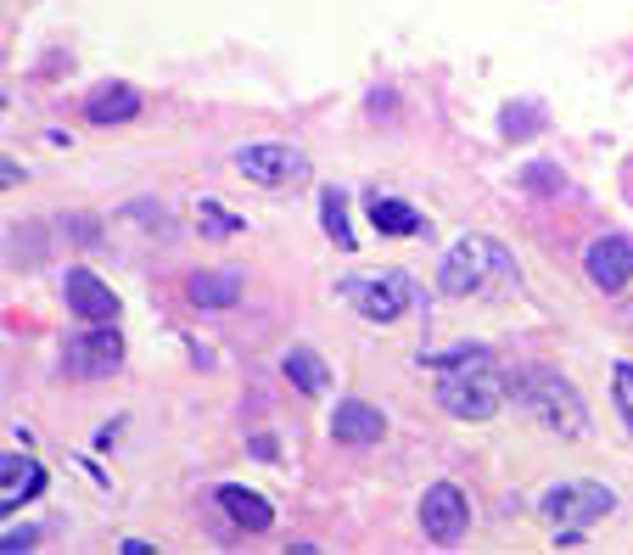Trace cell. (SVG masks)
<instances>
[{"label":"cell","instance_id":"1","mask_svg":"<svg viewBox=\"0 0 633 555\" xmlns=\"http://www.w3.org/2000/svg\"><path fill=\"white\" fill-rule=\"evenodd\" d=\"M505 399H516L533 421H544V427L561 432V438H583V432H589V410L577 399V387L549 365H510L505 370Z\"/></svg>","mask_w":633,"mask_h":555},{"label":"cell","instance_id":"7","mask_svg":"<svg viewBox=\"0 0 633 555\" xmlns=\"http://www.w3.org/2000/svg\"><path fill=\"white\" fill-rule=\"evenodd\" d=\"M124 365V337H118V320L113 326H90L79 337H68L62 348V370H68L73 382H101V376H113Z\"/></svg>","mask_w":633,"mask_h":555},{"label":"cell","instance_id":"5","mask_svg":"<svg viewBox=\"0 0 633 555\" xmlns=\"http://www.w3.org/2000/svg\"><path fill=\"white\" fill-rule=\"evenodd\" d=\"M236 174L253 185H269V191H286V185L309 180V157L286 141H253L236 152Z\"/></svg>","mask_w":633,"mask_h":555},{"label":"cell","instance_id":"11","mask_svg":"<svg viewBox=\"0 0 633 555\" xmlns=\"http://www.w3.org/2000/svg\"><path fill=\"white\" fill-rule=\"evenodd\" d=\"M331 438L348 443V449H365V443H381L387 438V415L365 399H342L331 410Z\"/></svg>","mask_w":633,"mask_h":555},{"label":"cell","instance_id":"15","mask_svg":"<svg viewBox=\"0 0 633 555\" xmlns=\"http://www.w3.org/2000/svg\"><path fill=\"white\" fill-rule=\"evenodd\" d=\"M185 298L197 303V309H236L241 275L236 270H197L191 281H185Z\"/></svg>","mask_w":633,"mask_h":555},{"label":"cell","instance_id":"24","mask_svg":"<svg viewBox=\"0 0 633 555\" xmlns=\"http://www.w3.org/2000/svg\"><path fill=\"white\" fill-rule=\"evenodd\" d=\"M34 539H40L34 527H12V533L0 539V550H6V555H17V550H34Z\"/></svg>","mask_w":633,"mask_h":555},{"label":"cell","instance_id":"12","mask_svg":"<svg viewBox=\"0 0 633 555\" xmlns=\"http://www.w3.org/2000/svg\"><path fill=\"white\" fill-rule=\"evenodd\" d=\"M146 96L135 85H124V79H113V85H96L85 101V118L90 124H129V118H141Z\"/></svg>","mask_w":633,"mask_h":555},{"label":"cell","instance_id":"14","mask_svg":"<svg viewBox=\"0 0 633 555\" xmlns=\"http://www.w3.org/2000/svg\"><path fill=\"white\" fill-rule=\"evenodd\" d=\"M219 511L236 527H247V533H269V527H275V505H269L264 494H253V488H241V483H219Z\"/></svg>","mask_w":633,"mask_h":555},{"label":"cell","instance_id":"8","mask_svg":"<svg viewBox=\"0 0 633 555\" xmlns=\"http://www.w3.org/2000/svg\"><path fill=\"white\" fill-rule=\"evenodd\" d=\"M465 527H471V505L454 483H432L421 494V533L432 544H460Z\"/></svg>","mask_w":633,"mask_h":555},{"label":"cell","instance_id":"18","mask_svg":"<svg viewBox=\"0 0 633 555\" xmlns=\"http://www.w3.org/2000/svg\"><path fill=\"white\" fill-rule=\"evenodd\" d=\"M320 225H325V236H331V242L342 247V253H353V225H348V197H342L337 185H325L320 191Z\"/></svg>","mask_w":633,"mask_h":555},{"label":"cell","instance_id":"4","mask_svg":"<svg viewBox=\"0 0 633 555\" xmlns=\"http://www.w3.org/2000/svg\"><path fill=\"white\" fill-rule=\"evenodd\" d=\"M337 298L353 303V314H365L376 326H393L398 314L409 309L415 286H409L404 270H381V275H342L337 281Z\"/></svg>","mask_w":633,"mask_h":555},{"label":"cell","instance_id":"2","mask_svg":"<svg viewBox=\"0 0 633 555\" xmlns=\"http://www.w3.org/2000/svg\"><path fill=\"white\" fill-rule=\"evenodd\" d=\"M437 286L449 298H493V292H510L516 286V264L499 242L488 236H460V242L443 253V270H437Z\"/></svg>","mask_w":633,"mask_h":555},{"label":"cell","instance_id":"9","mask_svg":"<svg viewBox=\"0 0 633 555\" xmlns=\"http://www.w3.org/2000/svg\"><path fill=\"white\" fill-rule=\"evenodd\" d=\"M62 298H68V309L79 314L85 326H113V320H118L113 286L101 281L96 270H85V264H73V270L62 275Z\"/></svg>","mask_w":633,"mask_h":555},{"label":"cell","instance_id":"23","mask_svg":"<svg viewBox=\"0 0 633 555\" xmlns=\"http://www.w3.org/2000/svg\"><path fill=\"white\" fill-rule=\"evenodd\" d=\"M611 393H617L622 421L633 427V365H628V359H617V365H611Z\"/></svg>","mask_w":633,"mask_h":555},{"label":"cell","instance_id":"3","mask_svg":"<svg viewBox=\"0 0 633 555\" xmlns=\"http://www.w3.org/2000/svg\"><path fill=\"white\" fill-rule=\"evenodd\" d=\"M437 404L454 421H488L505 404V376H493V365H454L437 370Z\"/></svg>","mask_w":633,"mask_h":555},{"label":"cell","instance_id":"19","mask_svg":"<svg viewBox=\"0 0 633 555\" xmlns=\"http://www.w3.org/2000/svg\"><path fill=\"white\" fill-rule=\"evenodd\" d=\"M197 230L208 236V242H225V236H236V230H247V219L241 214H230L225 202H197Z\"/></svg>","mask_w":633,"mask_h":555},{"label":"cell","instance_id":"20","mask_svg":"<svg viewBox=\"0 0 633 555\" xmlns=\"http://www.w3.org/2000/svg\"><path fill=\"white\" fill-rule=\"evenodd\" d=\"M521 191H533V197H561V169H555V163H527V169H521Z\"/></svg>","mask_w":633,"mask_h":555},{"label":"cell","instance_id":"6","mask_svg":"<svg viewBox=\"0 0 633 555\" xmlns=\"http://www.w3.org/2000/svg\"><path fill=\"white\" fill-rule=\"evenodd\" d=\"M538 511H544V522H555V527H589V522H600V516H611L617 511V494L605 483H589V477H577V483H561V488H549L544 499H538Z\"/></svg>","mask_w":633,"mask_h":555},{"label":"cell","instance_id":"22","mask_svg":"<svg viewBox=\"0 0 633 555\" xmlns=\"http://www.w3.org/2000/svg\"><path fill=\"white\" fill-rule=\"evenodd\" d=\"M124 214H129V219H135V225L157 230V236H174V219H169V214H163V202H129Z\"/></svg>","mask_w":633,"mask_h":555},{"label":"cell","instance_id":"21","mask_svg":"<svg viewBox=\"0 0 633 555\" xmlns=\"http://www.w3.org/2000/svg\"><path fill=\"white\" fill-rule=\"evenodd\" d=\"M533 129H538V107H533V101H521V107L510 101V107H505V124H499V135H505V141H527Z\"/></svg>","mask_w":633,"mask_h":555},{"label":"cell","instance_id":"17","mask_svg":"<svg viewBox=\"0 0 633 555\" xmlns=\"http://www.w3.org/2000/svg\"><path fill=\"white\" fill-rule=\"evenodd\" d=\"M365 208H370V225H376L381 236H415V230H426V219L415 214L409 202H398V197H381V191H370Z\"/></svg>","mask_w":633,"mask_h":555},{"label":"cell","instance_id":"10","mask_svg":"<svg viewBox=\"0 0 633 555\" xmlns=\"http://www.w3.org/2000/svg\"><path fill=\"white\" fill-rule=\"evenodd\" d=\"M583 270L600 292H622L633 275V242L628 236H594L589 253H583Z\"/></svg>","mask_w":633,"mask_h":555},{"label":"cell","instance_id":"16","mask_svg":"<svg viewBox=\"0 0 633 555\" xmlns=\"http://www.w3.org/2000/svg\"><path fill=\"white\" fill-rule=\"evenodd\" d=\"M281 370H286V382H292L297 393H309V399H314V393H325V387H331V365H325V359L314 354L309 342H297L292 354L281 359Z\"/></svg>","mask_w":633,"mask_h":555},{"label":"cell","instance_id":"13","mask_svg":"<svg viewBox=\"0 0 633 555\" xmlns=\"http://www.w3.org/2000/svg\"><path fill=\"white\" fill-rule=\"evenodd\" d=\"M0 477H6V483H0V511H6V516H12L23 499H40L45 494V466H40V460H29V455H6V460H0Z\"/></svg>","mask_w":633,"mask_h":555},{"label":"cell","instance_id":"25","mask_svg":"<svg viewBox=\"0 0 633 555\" xmlns=\"http://www.w3.org/2000/svg\"><path fill=\"white\" fill-rule=\"evenodd\" d=\"M253 455L258 460H275V438H264V432H258V438H253Z\"/></svg>","mask_w":633,"mask_h":555}]
</instances>
